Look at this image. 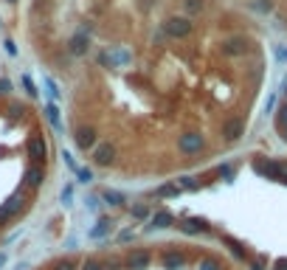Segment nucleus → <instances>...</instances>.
<instances>
[{"label":"nucleus","instance_id":"obj_1","mask_svg":"<svg viewBox=\"0 0 287 270\" xmlns=\"http://www.w3.org/2000/svg\"><path fill=\"white\" fill-rule=\"evenodd\" d=\"M192 29H194V23L189 20V17H169V20L164 23V31L169 37H172V40H183V37H189L192 34Z\"/></svg>","mask_w":287,"mask_h":270},{"label":"nucleus","instance_id":"obj_2","mask_svg":"<svg viewBox=\"0 0 287 270\" xmlns=\"http://www.w3.org/2000/svg\"><path fill=\"white\" fill-rule=\"evenodd\" d=\"M87 51H90V37H87V29H82L68 40V54L71 57H85Z\"/></svg>","mask_w":287,"mask_h":270},{"label":"nucleus","instance_id":"obj_3","mask_svg":"<svg viewBox=\"0 0 287 270\" xmlns=\"http://www.w3.org/2000/svg\"><path fill=\"white\" fill-rule=\"evenodd\" d=\"M203 135L200 132H183L178 138V150L183 152V155H194V152H200L203 150Z\"/></svg>","mask_w":287,"mask_h":270},{"label":"nucleus","instance_id":"obj_4","mask_svg":"<svg viewBox=\"0 0 287 270\" xmlns=\"http://www.w3.org/2000/svg\"><path fill=\"white\" fill-rule=\"evenodd\" d=\"M150 264H152V253L144 250V248H135L127 259H124V267L127 270H147Z\"/></svg>","mask_w":287,"mask_h":270},{"label":"nucleus","instance_id":"obj_5","mask_svg":"<svg viewBox=\"0 0 287 270\" xmlns=\"http://www.w3.org/2000/svg\"><path fill=\"white\" fill-rule=\"evenodd\" d=\"M45 155H48V144H45L43 135H31L29 138V158L34 161V164H40V161H45Z\"/></svg>","mask_w":287,"mask_h":270},{"label":"nucleus","instance_id":"obj_6","mask_svg":"<svg viewBox=\"0 0 287 270\" xmlns=\"http://www.w3.org/2000/svg\"><path fill=\"white\" fill-rule=\"evenodd\" d=\"M73 138H76V147H79L82 152H87V150H93L96 147V129L93 127H79Z\"/></svg>","mask_w":287,"mask_h":270},{"label":"nucleus","instance_id":"obj_7","mask_svg":"<svg viewBox=\"0 0 287 270\" xmlns=\"http://www.w3.org/2000/svg\"><path fill=\"white\" fill-rule=\"evenodd\" d=\"M161 264H164L166 270H180L186 264V256L180 253V250H164V253H161Z\"/></svg>","mask_w":287,"mask_h":270},{"label":"nucleus","instance_id":"obj_8","mask_svg":"<svg viewBox=\"0 0 287 270\" xmlns=\"http://www.w3.org/2000/svg\"><path fill=\"white\" fill-rule=\"evenodd\" d=\"M245 51H248V40H242V37H231L223 43V54H228V57H242Z\"/></svg>","mask_w":287,"mask_h":270},{"label":"nucleus","instance_id":"obj_9","mask_svg":"<svg viewBox=\"0 0 287 270\" xmlns=\"http://www.w3.org/2000/svg\"><path fill=\"white\" fill-rule=\"evenodd\" d=\"M242 132H245V121L242 118H228L225 121V127H223L225 141H237V138H242Z\"/></svg>","mask_w":287,"mask_h":270},{"label":"nucleus","instance_id":"obj_10","mask_svg":"<svg viewBox=\"0 0 287 270\" xmlns=\"http://www.w3.org/2000/svg\"><path fill=\"white\" fill-rule=\"evenodd\" d=\"M93 161H96V166H110V164H113V161H115V150H113V144H101V147H96Z\"/></svg>","mask_w":287,"mask_h":270},{"label":"nucleus","instance_id":"obj_11","mask_svg":"<svg viewBox=\"0 0 287 270\" xmlns=\"http://www.w3.org/2000/svg\"><path fill=\"white\" fill-rule=\"evenodd\" d=\"M172 225H175V214L172 211H155L150 217V228H158L161 231V228H172Z\"/></svg>","mask_w":287,"mask_h":270},{"label":"nucleus","instance_id":"obj_12","mask_svg":"<svg viewBox=\"0 0 287 270\" xmlns=\"http://www.w3.org/2000/svg\"><path fill=\"white\" fill-rule=\"evenodd\" d=\"M180 231H183V234H206V231H208V222L192 217V220H183V222H180Z\"/></svg>","mask_w":287,"mask_h":270},{"label":"nucleus","instance_id":"obj_13","mask_svg":"<svg viewBox=\"0 0 287 270\" xmlns=\"http://www.w3.org/2000/svg\"><path fill=\"white\" fill-rule=\"evenodd\" d=\"M23 180H26V186H29V189H40V186H43V180H45V172L40 169V166H31V169H26Z\"/></svg>","mask_w":287,"mask_h":270},{"label":"nucleus","instance_id":"obj_14","mask_svg":"<svg viewBox=\"0 0 287 270\" xmlns=\"http://www.w3.org/2000/svg\"><path fill=\"white\" fill-rule=\"evenodd\" d=\"M110 231H113V222H110L107 217H101V220L96 222V228H90V239H104Z\"/></svg>","mask_w":287,"mask_h":270},{"label":"nucleus","instance_id":"obj_15","mask_svg":"<svg viewBox=\"0 0 287 270\" xmlns=\"http://www.w3.org/2000/svg\"><path fill=\"white\" fill-rule=\"evenodd\" d=\"M23 206H26V200H23V194H12V197L3 203V208L9 211V217H15V214L23 211Z\"/></svg>","mask_w":287,"mask_h":270},{"label":"nucleus","instance_id":"obj_16","mask_svg":"<svg viewBox=\"0 0 287 270\" xmlns=\"http://www.w3.org/2000/svg\"><path fill=\"white\" fill-rule=\"evenodd\" d=\"M101 200H107L110 206H124V203H127V200H124V194L115 192V189H104V192H101Z\"/></svg>","mask_w":287,"mask_h":270},{"label":"nucleus","instance_id":"obj_17","mask_svg":"<svg viewBox=\"0 0 287 270\" xmlns=\"http://www.w3.org/2000/svg\"><path fill=\"white\" fill-rule=\"evenodd\" d=\"M223 242H225V245L231 248V253L237 256V259H245V256H248V253H245V248H242V242L231 239V236H223Z\"/></svg>","mask_w":287,"mask_h":270},{"label":"nucleus","instance_id":"obj_18","mask_svg":"<svg viewBox=\"0 0 287 270\" xmlns=\"http://www.w3.org/2000/svg\"><path fill=\"white\" fill-rule=\"evenodd\" d=\"M155 194H158V197H178L180 186L178 183H166V186H161V189H155Z\"/></svg>","mask_w":287,"mask_h":270},{"label":"nucleus","instance_id":"obj_19","mask_svg":"<svg viewBox=\"0 0 287 270\" xmlns=\"http://www.w3.org/2000/svg\"><path fill=\"white\" fill-rule=\"evenodd\" d=\"M183 9H186L189 15H200L203 9H206V0H183Z\"/></svg>","mask_w":287,"mask_h":270},{"label":"nucleus","instance_id":"obj_20","mask_svg":"<svg viewBox=\"0 0 287 270\" xmlns=\"http://www.w3.org/2000/svg\"><path fill=\"white\" fill-rule=\"evenodd\" d=\"M197 270H223V264L217 262L214 256H206V259H200V264H197Z\"/></svg>","mask_w":287,"mask_h":270},{"label":"nucleus","instance_id":"obj_21","mask_svg":"<svg viewBox=\"0 0 287 270\" xmlns=\"http://www.w3.org/2000/svg\"><path fill=\"white\" fill-rule=\"evenodd\" d=\"M45 115H48V121H51L57 129H62V124H59V113H57V104H48V107H45Z\"/></svg>","mask_w":287,"mask_h":270},{"label":"nucleus","instance_id":"obj_22","mask_svg":"<svg viewBox=\"0 0 287 270\" xmlns=\"http://www.w3.org/2000/svg\"><path fill=\"white\" fill-rule=\"evenodd\" d=\"M79 270H104V262H99V259H93V256H90V259H85V262H82Z\"/></svg>","mask_w":287,"mask_h":270},{"label":"nucleus","instance_id":"obj_23","mask_svg":"<svg viewBox=\"0 0 287 270\" xmlns=\"http://www.w3.org/2000/svg\"><path fill=\"white\" fill-rule=\"evenodd\" d=\"M54 270H79V264L73 262V259H59V262L54 264Z\"/></svg>","mask_w":287,"mask_h":270},{"label":"nucleus","instance_id":"obj_24","mask_svg":"<svg viewBox=\"0 0 287 270\" xmlns=\"http://www.w3.org/2000/svg\"><path fill=\"white\" fill-rule=\"evenodd\" d=\"M178 186H180V189H189V192H194V189H197V180H194V178H180Z\"/></svg>","mask_w":287,"mask_h":270},{"label":"nucleus","instance_id":"obj_25","mask_svg":"<svg viewBox=\"0 0 287 270\" xmlns=\"http://www.w3.org/2000/svg\"><path fill=\"white\" fill-rule=\"evenodd\" d=\"M23 87H26V93H29L31 99H34V96H37V87H34V82H31L29 76H23Z\"/></svg>","mask_w":287,"mask_h":270},{"label":"nucleus","instance_id":"obj_26","mask_svg":"<svg viewBox=\"0 0 287 270\" xmlns=\"http://www.w3.org/2000/svg\"><path fill=\"white\" fill-rule=\"evenodd\" d=\"M132 217H135V220H147L150 211H147V206H135V208H132Z\"/></svg>","mask_w":287,"mask_h":270},{"label":"nucleus","instance_id":"obj_27","mask_svg":"<svg viewBox=\"0 0 287 270\" xmlns=\"http://www.w3.org/2000/svg\"><path fill=\"white\" fill-rule=\"evenodd\" d=\"M76 175H79L82 183H90V180H93V172L90 169H76Z\"/></svg>","mask_w":287,"mask_h":270},{"label":"nucleus","instance_id":"obj_28","mask_svg":"<svg viewBox=\"0 0 287 270\" xmlns=\"http://www.w3.org/2000/svg\"><path fill=\"white\" fill-rule=\"evenodd\" d=\"M253 9H259V12H270V0H253Z\"/></svg>","mask_w":287,"mask_h":270},{"label":"nucleus","instance_id":"obj_29","mask_svg":"<svg viewBox=\"0 0 287 270\" xmlns=\"http://www.w3.org/2000/svg\"><path fill=\"white\" fill-rule=\"evenodd\" d=\"M9 90H12V82H9V79H0V96H6Z\"/></svg>","mask_w":287,"mask_h":270},{"label":"nucleus","instance_id":"obj_30","mask_svg":"<svg viewBox=\"0 0 287 270\" xmlns=\"http://www.w3.org/2000/svg\"><path fill=\"white\" fill-rule=\"evenodd\" d=\"M45 85H48L51 96H54V99H59V90H57V85H54V82H51V79H45Z\"/></svg>","mask_w":287,"mask_h":270},{"label":"nucleus","instance_id":"obj_31","mask_svg":"<svg viewBox=\"0 0 287 270\" xmlns=\"http://www.w3.org/2000/svg\"><path fill=\"white\" fill-rule=\"evenodd\" d=\"M220 175H223V178H234V169H231V166H220Z\"/></svg>","mask_w":287,"mask_h":270},{"label":"nucleus","instance_id":"obj_32","mask_svg":"<svg viewBox=\"0 0 287 270\" xmlns=\"http://www.w3.org/2000/svg\"><path fill=\"white\" fill-rule=\"evenodd\" d=\"M132 239V231H121V234H118V242H129Z\"/></svg>","mask_w":287,"mask_h":270},{"label":"nucleus","instance_id":"obj_33","mask_svg":"<svg viewBox=\"0 0 287 270\" xmlns=\"http://www.w3.org/2000/svg\"><path fill=\"white\" fill-rule=\"evenodd\" d=\"M9 220H12V217H9V211L0 206V225H3V222H9Z\"/></svg>","mask_w":287,"mask_h":270},{"label":"nucleus","instance_id":"obj_34","mask_svg":"<svg viewBox=\"0 0 287 270\" xmlns=\"http://www.w3.org/2000/svg\"><path fill=\"white\" fill-rule=\"evenodd\" d=\"M6 51H9V54H12V57H15V54H17V48H15V43H12V40H6Z\"/></svg>","mask_w":287,"mask_h":270},{"label":"nucleus","instance_id":"obj_35","mask_svg":"<svg viewBox=\"0 0 287 270\" xmlns=\"http://www.w3.org/2000/svg\"><path fill=\"white\" fill-rule=\"evenodd\" d=\"M273 270H287V259H279V262H276V267Z\"/></svg>","mask_w":287,"mask_h":270},{"label":"nucleus","instance_id":"obj_36","mask_svg":"<svg viewBox=\"0 0 287 270\" xmlns=\"http://www.w3.org/2000/svg\"><path fill=\"white\" fill-rule=\"evenodd\" d=\"M3 264H6V256H3V253H0V267H3Z\"/></svg>","mask_w":287,"mask_h":270},{"label":"nucleus","instance_id":"obj_37","mask_svg":"<svg viewBox=\"0 0 287 270\" xmlns=\"http://www.w3.org/2000/svg\"><path fill=\"white\" fill-rule=\"evenodd\" d=\"M251 270H262V264H251Z\"/></svg>","mask_w":287,"mask_h":270}]
</instances>
